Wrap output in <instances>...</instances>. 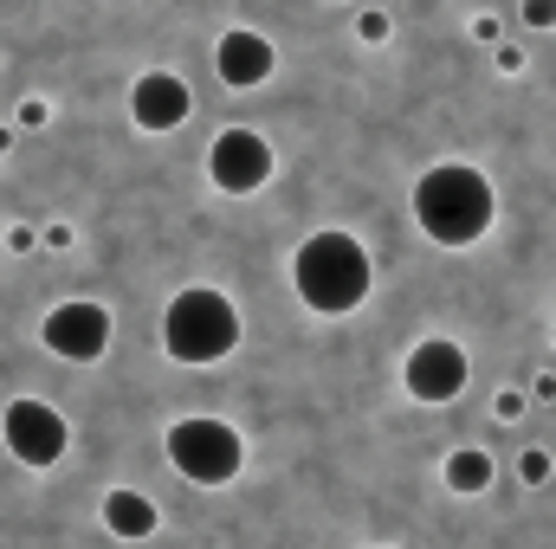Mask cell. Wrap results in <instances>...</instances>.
I'll use <instances>...</instances> for the list:
<instances>
[{"label": "cell", "mask_w": 556, "mask_h": 549, "mask_svg": "<svg viewBox=\"0 0 556 549\" xmlns=\"http://www.w3.org/2000/svg\"><path fill=\"white\" fill-rule=\"evenodd\" d=\"M155 524H162V511L142 498V491H111L104 498V531H117V537H155Z\"/></svg>", "instance_id": "obj_11"}, {"label": "cell", "mask_w": 556, "mask_h": 549, "mask_svg": "<svg viewBox=\"0 0 556 549\" xmlns=\"http://www.w3.org/2000/svg\"><path fill=\"white\" fill-rule=\"evenodd\" d=\"M188 111H194V98H188V85L175 72H142L137 85H130V117H137V130H149V137L181 130Z\"/></svg>", "instance_id": "obj_10"}, {"label": "cell", "mask_w": 556, "mask_h": 549, "mask_svg": "<svg viewBox=\"0 0 556 549\" xmlns=\"http://www.w3.org/2000/svg\"><path fill=\"white\" fill-rule=\"evenodd\" d=\"M0 439H7V452H13L20 465L46 472V465H59V459H65L72 426H65V413L52 408V401L20 395V401H7V413H0Z\"/></svg>", "instance_id": "obj_5"}, {"label": "cell", "mask_w": 556, "mask_h": 549, "mask_svg": "<svg viewBox=\"0 0 556 549\" xmlns=\"http://www.w3.org/2000/svg\"><path fill=\"white\" fill-rule=\"evenodd\" d=\"M518 13H525V20H531V26H556V0H525V7H518Z\"/></svg>", "instance_id": "obj_14"}, {"label": "cell", "mask_w": 556, "mask_h": 549, "mask_svg": "<svg viewBox=\"0 0 556 549\" xmlns=\"http://www.w3.org/2000/svg\"><path fill=\"white\" fill-rule=\"evenodd\" d=\"M518 478H525V485H544V478H551V452H544V446H531V452L518 459Z\"/></svg>", "instance_id": "obj_13"}, {"label": "cell", "mask_w": 556, "mask_h": 549, "mask_svg": "<svg viewBox=\"0 0 556 549\" xmlns=\"http://www.w3.org/2000/svg\"><path fill=\"white\" fill-rule=\"evenodd\" d=\"M492 214H498V194L466 162H440V168H427L415 181V220L433 246H472V240H485Z\"/></svg>", "instance_id": "obj_2"}, {"label": "cell", "mask_w": 556, "mask_h": 549, "mask_svg": "<svg viewBox=\"0 0 556 549\" xmlns=\"http://www.w3.org/2000/svg\"><path fill=\"white\" fill-rule=\"evenodd\" d=\"M440 478H446V491H459V498H479V491L492 485V452H485V446H459V452H446Z\"/></svg>", "instance_id": "obj_12"}, {"label": "cell", "mask_w": 556, "mask_h": 549, "mask_svg": "<svg viewBox=\"0 0 556 549\" xmlns=\"http://www.w3.org/2000/svg\"><path fill=\"white\" fill-rule=\"evenodd\" d=\"M402 382H408V395L427 401V408H440V401H459L466 395V382H472V362H466V349L459 343H446V336H427L408 349V362H402Z\"/></svg>", "instance_id": "obj_8"}, {"label": "cell", "mask_w": 556, "mask_h": 549, "mask_svg": "<svg viewBox=\"0 0 556 549\" xmlns=\"http://www.w3.org/2000/svg\"><path fill=\"white\" fill-rule=\"evenodd\" d=\"M551 349H556V323H551Z\"/></svg>", "instance_id": "obj_17"}, {"label": "cell", "mask_w": 556, "mask_h": 549, "mask_svg": "<svg viewBox=\"0 0 556 549\" xmlns=\"http://www.w3.org/2000/svg\"><path fill=\"white\" fill-rule=\"evenodd\" d=\"M492 408H498V420H518V413H525V395H518V388H505Z\"/></svg>", "instance_id": "obj_16"}, {"label": "cell", "mask_w": 556, "mask_h": 549, "mask_svg": "<svg viewBox=\"0 0 556 549\" xmlns=\"http://www.w3.org/2000/svg\"><path fill=\"white\" fill-rule=\"evenodd\" d=\"M356 33H363V39H389V13H363Z\"/></svg>", "instance_id": "obj_15"}, {"label": "cell", "mask_w": 556, "mask_h": 549, "mask_svg": "<svg viewBox=\"0 0 556 549\" xmlns=\"http://www.w3.org/2000/svg\"><path fill=\"white\" fill-rule=\"evenodd\" d=\"M369 246L356 240V233H311L304 246H298V259H291V291H298V304L304 310H317V317H350L363 297H369Z\"/></svg>", "instance_id": "obj_1"}, {"label": "cell", "mask_w": 556, "mask_h": 549, "mask_svg": "<svg viewBox=\"0 0 556 549\" xmlns=\"http://www.w3.org/2000/svg\"><path fill=\"white\" fill-rule=\"evenodd\" d=\"M214 72H220V85H227V91H260V85L278 72L273 39H266V33H253V26L220 33V46H214Z\"/></svg>", "instance_id": "obj_9"}, {"label": "cell", "mask_w": 556, "mask_h": 549, "mask_svg": "<svg viewBox=\"0 0 556 549\" xmlns=\"http://www.w3.org/2000/svg\"><path fill=\"white\" fill-rule=\"evenodd\" d=\"M168 465L188 478V485H201V491H214V485H233L240 478V465H247V446H240V433L227 426V420H214V413H181L175 426H168Z\"/></svg>", "instance_id": "obj_4"}, {"label": "cell", "mask_w": 556, "mask_h": 549, "mask_svg": "<svg viewBox=\"0 0 556 549\" xmlns=\"http://www.w3.org/2000/svg\"><path fill=\"white\" fill-rule=\"evenodd\" d=\"M39 343H46L52 356H65V362H98V356L111 349V310L91 304V297H65V304L46 310Z\"/></svg>", "instance_id": "obj_6"}, {"label": "cell", "mask_w": 556, "mask_h": 549, "mask_svg": "<svg viewBox=\"0 0 556 549\" xmlns=\"http://www.w3.org/2000/svg\"><path fill=\"white\" fill-rule=\"evenodd\" d=\"M233 343H240V310H233L227 291L188 284V291L168 297V310H162V349H168L175 362H194V369H201V362L233 356Z\"/></svg>", "instance_id": "obj_3"}, {"label": "cell", "mask_w": 556, "mask_h": 549, "mask_svg": "<svg viewBox=\"0 0 556 549\" xmlns=\"http://www.w3.org/2000/svg\"><path fill=\"white\" fill-rule=\"evenodd\" d=\"M273 168H278V155L260 130H220L207 142V175H214L220 194H260L273 181Z\"/></svg>", "instance_id": "obj_7"}]
</instances>
